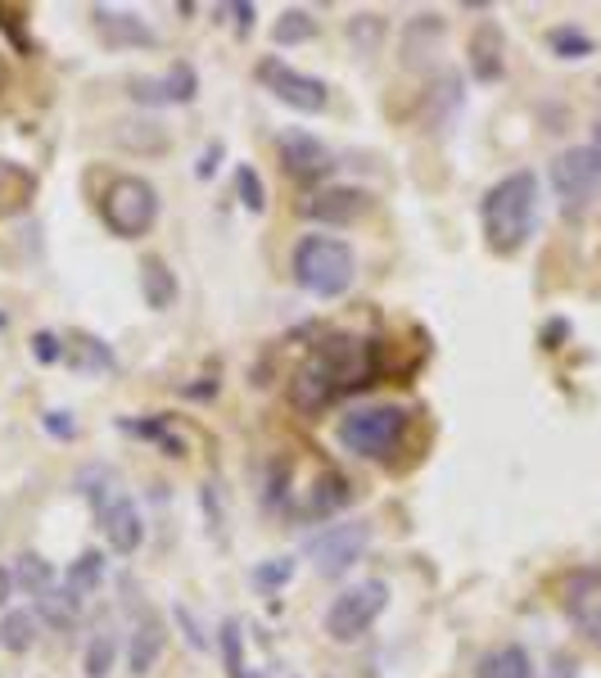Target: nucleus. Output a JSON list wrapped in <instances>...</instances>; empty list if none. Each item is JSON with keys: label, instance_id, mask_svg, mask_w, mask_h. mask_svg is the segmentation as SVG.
I'll list each match as a JSON object with an SVG mask.
<instances>
[{"label": "nucleus", "instance_id": "11", "mask_svg": "<svg viewBox=\"0 0 601 678\" xmlns=\"http://www.w3.org/2000/svg\"><path fill=\"white\" fill-rule=\"evenodd\" d=\"M276 149H281L285 172L298 177V181H313V177H321L330 168V149L313 132H304V127H285L276 136Z\"/></svg>", "mask_w": 601, "mask_h": 678}, {"label": "nucleus", "instance_id": "1", "mask_svg": "<svg viewBox=\"0 0 601 678\" xmlns=\"http://www.w3.org/2000/svg\"><path fill=\"white\" fill-rule=\"evenodd\" d=\"M375 375V349L358 335H326L313 349V358L294 371L290 381V403L298 411L317 417L321 407H330L344 389H358Z\"/></svg>", "mask_w": 601, "mask_h": 678}, {"label": "nucleus", "instance_id": "34", "mask_svg": "<svg viewBox=\"0 0 601 678\" xmlns=\"http://www.w3.org/2000/svg\"><path fill=\"white\" fill-rule=\"evenodd\" d=\"M46 430L59 434V439H72V434H78V421H72L68 411H46Z\"/></svg>", "mask_w": 601, "mask_h": 678}, {"label": "nucleus", "instance_id": "30", "mask_svg": "<svg viewBox=\"0 0 601 678\" xmlns=\"http://www.w3.org/2000/svg\"><path fill=\"white\" fill-rule=\"evenodd\" d=\"M217 643H222V660H227V678H249V674H245V656H240V643H245L240 620H227V624H222Z\"/></svg>", "mask_w": 601, "mask_h": 678}, {"label": "nucleus", "instance_id": "23", "mask_svg": "<svg viewBox=\"0 0 601 678\" xmlns=\"http://www.w3.org/2000/svg\"><path fill=\"white\" fill-rule=\"evenodd\" d=\"M14 584H19L23 592H32V597L50 592V588H55V570H50V561H46V556H36V552H23V556H19V565H14Z\"/></svg>", "mask_w": 601, "mask_h": 678}, {"label": "nucleus", "instance_id": "36", "mask_svg": "<svg viewBox=\"0 0 601 678\" xmlns=\"http://www.w3.org/2000/svg\"><path fill=\"white\" fill-rule=\"evenodd\" d=\"M231 14L240 19V27H253V5H231Z\"/></svg>", "mask_w": 601, "mask_h": 678}, {"label": "nucleus", "instance_id": "37", "mask_svg": "<svg viewBox=\"0 0 601 678\" xmlns=\"http://www.w3.org/2000/svg\"><path fill=\"white\" fill-rule=\"evenodd\" d=\"M217 155H222V145H213V149H208V155H204V163H200V177H208V172L217 168V163H213Z\"/></svg>", "mask_w": 601, "mask_h": 678}, {"label": "nucleus", "instance_id": "3", "mask_svg": "<svg viewBox=\"0 0 601 678\" xmlns=\"http://www.w3.org/2000/svg\"><path fill=\"white\" fill-rule=\"evenodd\" d=\"M407 426L411 417L398 403H366V407L344 411L340 426H334V439L358 462H389L407 439Z\"/></svg>", "mask_w": 601, "mask_h": 678}, {"label": "nucleus", "instance_id": "6", "mask_svg": "<svg viewBox=\"0 0 601 678\" xmlns=\"http://www.w3.org/2000/svg\"><path fill=\"white\" fill-rule=\"evenodd\" d=\"M385 601H389V588L381 579H366L358 588H344L326 607V620H321L326 637H330V643H358V637L371 633V624L381 620Z\"/></svg>", "mask_w": 601, "mask_h": 678}, {"label": "nucleus", "instance_id": "39", "mask_svg": "<svg viewBox=\"0 0 601 678\" xmlns=\"http://www.w3.org/2000/svg\"><path fill=\"white\" fill-rule=\"evenodd\" d=\"M0 326H5V317H0Z\"/></svg>", "mask_w": 601, "mask_h": 678}, {"label": "nucleus", "instance_id": "35", "mask_svg": "<svg viewBox=\"0 0 601 678\" xmlns=\"http://www.w3.org/2000/svg\"><path fill=\"white\" fill-rule=\"evenodd\" d=\"M10 597H14V570L0 565V607H10Z\"/></svg>", "mask_w": 601, "mask_h": 678}, {"label": "nucleus", "instance_id": "28", "mask_svg": "<svg viewBox=\"0 0 601 678\" xmlns=\"http://www.w3.org/2000/svg\"><path fill=\"white\" fill-rule=\"evenodd\" d=\"M262 592H276V588H285L290 579H294V556H272V561H262V565H253V575H249Z\"/></svg>", "mask_w": 601, "mask_h": 678}, {"label": "nucleus", "instance_id": "16", "mask_svg": "<svg viewBox=\"0 0 601 678\" xmlns=\"http://www.w3.org/2000/svg\"><path fill=\"white\" fill-rule=\"evenodd\" d=\"M163 647H168V629H163V620H159V615H145V620L132 629V643H127V665H132V674L145 678L149 669L159 665Z\"/></svg>", "mask_w": 601, "mask_h": 678}, {"label": "nucleus", "instance_id": "25", "mask_svg": "<svg viewBox=\"0 0 601 678\" xmlns=\"http://www.w3.org/2000/svg\"><path fill=\"white\" fill-rule=\"evenodd\" d=\"M78 601H72L64 588H50V592H42L36 597V615H42L46 624H55V629H68L72 620H78Z\"/></svg>", "mask_w": 601, "mask_h": 678}, {"label": "nucleus", "instance_id": "19", "mask_svg": "<svg viewBox=\"0 0 601 678\" xmlns=\"http://www.w3.org/2000/svg\"><path fill=\"white\" fill-rule=\"evenodd\" d=\"M475 678H534V660H530V652H524V647L502 643V647L484 652L475 660Z\"/></svg>", "mask_w": 601, "mask_h": 678}, {"label": "nucleus", "instance_id": "20", "mask_svg": "<svg viewBox=\"0 0 601 678\" xmlns=\"http://www.w3.org/2000/svg\"><path fill=\"white\" fill-rule=\"evenodd\" d=\"M100 584H104V556L100 552H82L78 561L68 565V575H64V592L78 601V607L100 592Z\"/></svg>", "mask_w": 601, "mask_h": 678}, {"label": "nucleus", "instance_id": "7", "mask_svg": "<svg viewBox=\"0 0 601 678\" xmlns=\"http://www.w3.org/2000/svg\"><path fill=\"white\" fill-rule=\"evenodd\" d=\"M552 191L566 213L588 208L601 195V149L597 145H570L552 159Z\"/></svg>", "mask_w": 601, "mask_h": 678}, {"label": "nucleus", "instance_id": "31", "mask_svg": "<svg viewBox=\"0 0 601 678\" xmlns=\"http://www.w3.org/2000/svg\"><path fill=\"white\" fill-rule=\"evenodd\" d=\"M344 502H349V484H344L340 475H326V479H317V488H313V511H317V516L340 511Z\"/></svg>", "mask_w": 601, "mask_h": 678}, {"label": "nucleus", "instance_id": "10", "mask_svg": "<svg viewBox=\"0 0 601 678\" xmlns=\"http://www.w3.org/2000/svg\"><path fill=\"white\" fill-rule=\"evenodd\" d=\"M366 208H371V195L358 191V185H321L317 195L304 200V217L321 226H353Z\"/></svg>", "mask_w": 601, "mask_h": 678}, {"label": "nucleus", "instance_id": "21", "mask_svg": "<svg viewBox=\"0 0 601 678\" xmlns=\"http://www.w3.org/2000/svg\"><path fill=\"white\" fill-rule=\"evenodd\" d=\"M118 660V633L114 629H95V637L87 643V656H82V674L87 678H109V669H114Z\"/></svg>", "mask_w": 601, "mask_h": 678}, {"label": "nucleus", "instance_id": "32", "mask_svg": "<svg viewBox=\"0 0 601 678\" xmlns=\"http://www.w3.org/2000/svg\"><path fill=\"white\" fill-rule=\"evenodd\" d=\"M381 36H385V19H381V14H358V19L349 23V42H353L362 55H375Z\"/></svg>", "mask_w": 601, "mask_h": 678}, {"label": "nucleus", "instance_id": "33", "mask_svg": "<svg viewBox=\"0 0 601 678\" xmlns=\"http://www.w3.org/2000/svg\"><path fill=\"white\" fill-rule=\"evenodd\" d=\"M32 353H36V362H55V358H64V349H59V339H55L50 330H42V335H32Z\"/></svg>", "mask_w": 601, "mask_h": 678}, {"label": "nucleus", "instance_id": "15", "mask_svg": "<svg viewBox=\"0 0 601 678\" xmlns=\"http://www.w3.org/2000/svg\"><path fill=\"white\" fill-rule=\"evenodd\" d=\"M95 32L104 36L109 50H140V46L155 50L159 46V32L127 10H95Z\"/></svg>", "mask_w": 601, "mask_h": 678}, {"label": "nucleus", "instance_id": "38", "mask_svg": "<svg viewBox=\"0 0 601 678\" xmlns=\"http://www.w3.org/2000/svg\"><path fill=\"white\" fill-rule=\"evenodd\" d=\"M597 149H601V123H597Z\"/></svg>", "mask_w": 601, "mask_h": 678}, {"label": "nucleus", "instance_id": "18", "mask_svg": "<svg viewBox=\"0 0 601 678\" xmlns=\"http://www.w3.org/2000/svg\"><path fill=\"white\" fill-rule=\"evenodd\" d=\"M140 294H145V308H155V313H168L177 304V272L159 253L140 258Z\"/></svg>", "mask_w": 601, "mask_h": 678}, {"label": "nucleus", "instance_id": "27", "mask_svg": "<svg viewBox=\"0 0 601 678\" xmlns=\"http://www.w3.org/2000/svg\"><path fill=\"white\" fill-rule=\"evenodd\" d=\"M547 46H552L560 59H583V55H592V36L579 32V27H552V32H547Z\"/></svg>", "mask_w": 601, "mask_h": 678}, {"label": "nucleus", "instance_id": "4", "mask_svg": "<svg viewBox=\"0 0 601 678\" xmlns=\"http://www.w3.org/2000/svg\"><path fill=\"white\" fill-rule=\"evenodd\" d=\"M290 272L313 298H340L358 276V258H353V249L344 240H334V236H304L294 245Z\"/></svg>", "mask_w": 601, "mask_h": 678}, {"label": "nucleus", "instance_id": "17", "mask_svg": "<svg viewBox=\"0 0 601 678\" xmlns=\"http://www.w3.org/2000/svg\"><path fill=\"white\" fill-rule=\"evenodd\" d=\"M466 64L475 72V82H498L502 78V32L494 23H479L475 36H470V46H466Z\"/></svg>", "mask_w": 601, "mask_h": 678}, {"label": "nucleus", "instance_id": "29", "mask_svg": "<svg viewBox=\"0 0 601 678\" xmlns=\"http://www.w3.org/2000/svg\"><path fill=\"white\" fill-rule=\"evenodd\" d=\"M236 195H240V204H245L249 213H262V208H268V185H262L258 168H249V163L236 168Z\"/></svg>", "mask_w": 601, "mask_h": 678}, {"label": "nucleus", "instance_id": "14", "mask_svg": "<svg viewBox=\"0 0 601 678\" xmlns=\"http://www.w3.org/2000/svg\"><path fill=\"white\" fill-rule=\"evenodd\" d=\"M100 530L109 539V547H114L118 556H132L140 543H145V524H140V511L132 498L114 494L109 502H100Z\"/></svg>", "mask_w": 601, "mask_h": 678}, {"label": "nucleus", "instance_id": "13", "mask_svg": "<svg viewBox=\"0 0 601 678\" xmlns=\"http://www.w3.org/2000/svg\"><path fill=\"white\" fill-rule=\"evenodd\" d=\"M200 91V78L191 64H172L163 78H136L132 82V100L136 104H191Z\"/></svg>", "mask_w": 601, "mask_h": 678}, {"label": "nucleus", "instance_id": "9", "mask_svg": "<svg viewBox=\"0 0 601 678\" xmlns=\"http://www.w3.org/2000/svg\"><path fill=\"white\" fill-rule=\"evenodd\" d=\"M258 82L268 87L281 104H290L298 113H321L326 100H330V91H326L321 78H308V72H298V68H290L281 59H262L258 64Z\"/></svg>", "mask_w": 601, "mask_h": 678}, {"label": "nucleus", "instance_id": "26", "mask_svg": "<svg viewBox=\"0 0 601 678\" xmlns=\"http://www.w3.org/2000/svg\"><path fill=\"white\" fill-rule=\"evenodd\" d=\"M272 36H276V46H304V42H313V36H317V23H313L308 10H285Z\"/></svg>", "mask_w": 601, "mask_h": 678}, {"label": "nucleus", "instance_id": "8", "mask_svg": "<svg viewBox=\"0 0 601 678\" xmlns=\"http://www.w3.org/2000/svg\"><path fill=\"white\" fill-rule=\"evenodd\" d=\"M371 547V524L353 520V524H326L321 534L308 539V561H313V570L321 579H340L349 575L353 565L366 556Z\"/></svg>", "mask_w": 601, "mask_h": 678}, {"label": "nucleus", "instance_id": "24", "mask_svg": "<svg viewBox=\"0 0 601 678\" xmlns=\"http://www.w3.org/2000/svg\"><path fill=\"white\" fill-rule=\"evenodd\" d=\"M32 643H36V615L32 611H5V620H0V647L27 652Z\"/></svg>", "mask_w": 601, "mask_h": 678}, {"label": "nucleus", "instance_id": "22", "mask_svg": "<svg viewBox=\"0 0 601 678\" xmlns=\"http://www.w3.org/2000/svg\"><path fill=\"white\" fill-rule=\"evenodd\" d=\"M64 358L78 366V371H114V353H109L100 339H91V335H72Z\"/></svg>", "mask_w": 601, "mask_h": 678}, {"label": "nucleus", "instance_id": "12", "mask_svg": "<svg viewBox=\"0 0 601 678\" xmlns=\"http://www.w3.org/2000/svg\"><path fill=\"white\" fill-rule=\"evenodd\" d=\"M560 601H566V615L579 633L601 637V570H575Z\"/></svg>", "mask_w": 601, "mask_h": 678}, {"label": "nucleus", "instance_id": "2", "mask_svg": "<svg viewBox=\"0 0 601 678\" xmlns=\"http://www.w3.org/2000/svg\"><path fill=\"white\" fill-rule=\"evenodd\" d=\"M479 213H484L488 245H494L498 253H515L534 236V222H538V177L534 172L502 177L498 185H488Z\"/></svg>", "mask_w": 601, "mask_h": 678}, {"label": "nucleus", "instance_id": "5", "mask_svg": "<svg viewBox=\"0 0 601 678\" xmlns=\"http://www.w3.org/2000/svg\"><path fill=\"white\" fill-rule=\"evenodd\" d=\"M100 217L118 240H140L159 217V191L145 177H114L100 195Z\"/></svg>", "mask_w": 601, "mask_h": 678}]
</instances>
